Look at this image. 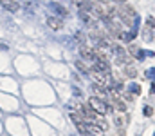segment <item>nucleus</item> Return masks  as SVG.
Segmentation results:
<instances>
[{
	"mask_svg": "<svg viewBox=\"0 0 155 136\" xmlns=\"http://www.w3.org/2000/svg\"><path fill=\"white\" fill-rule=\"evenodd\" d=\"M87 105H88L94 113H97V114H101V116H105V114L110 111L108 102H107L105 98H97V96H90L88 102H87Z\"/></svg>",
	"mask_w": 155,
	"mask_h": 136,
	"instance_id": "f257e3e1",
	"label": "nucleus"
},
{
	"mask_svg": "<svg viewBox=\"0 0 155 136\" xmlns=\"http://www.w3.org/2000/svg\"><path fill=\"white\" fill-rule=\"evenodd\" d=\"M112 105H114V109H116L117 113H121V114L126 113V109H128L126 103L119 98V94H116V92H112Z\"/></svg>",
	"mask_w": 155,
	"mask_h": 136,
	"instance_id": "f03ea898",
	"label": "nucleus"
},
{
	"mask_svg": "<svg viewBox=\"0 0 155 136\" xmlns=\"http://www.w3.org/2000/svg\"><path fill=\"white\" fill-rule=\"evenodd\" d=\"M47 27L52 31H60L63 27V20L58 16H47Z\"/></svg>",
	"mask_w": 155,
	"mask_h": 136,
	"instance_id": "7ed1b4c3",
	"label": "nucleus"
},
{
	"mask_svg": "<svg viewBox=\"0 0 155 136\" xmlns=\"http://www.w3.org/2000/svg\"><path fill=\"white\" fill-rule=\"evenodd\" d=\"M0 5L5 9V11H11V13H16L20 9V4L16 0H0Z\"/></svg>",
	"mask_w": 155,
	"mask_h": 136,
	"instance_id": "20e7f679",
	"label": "nucleus"
},
{
	"mask_svg": "<svg viewBox=\"0 0 155 136\" xmlns=\"http://www.w3.org/2000/svg\"><path fill=\"white\" fill-rule=\"evenodd\" d=\"M79 54H81V60L94 62V49H88L85 44H81V47H79Z\"/></svg>",
	"mask_w": 155,
	"mask_h": 136,
	"instance_id": "39448f33",
	"label": "nucleus"
},
{
	"mask_svg": "<svg viewBox=\"0 0 155 136\" xmlns=\"http://www.w3.org/2000/svg\"><path fill=\"white\" fill-rule=\"evenodd\" d=\"M124 76L126 78H135L137 76V69L134 64H124Z\"/></svg>",
	"mask_w": 155,
	"mask_h": 136,
	"instance_id": "423d86ee",
	"label": "nucleus"
},
{
	"mask_svg": "<svg viewBox=\"0 0 155 136\" xmlns=\"http://www.w3.org/2000/svg\"><path fill=\"white\" fill-rule=\"evenodd\" d=\"M92 89H94V92H97V98H103L108 92V87L107 85H101V84H92Z\"/></svg>",
	"mask_w": 155,
	"mask_h": 136,
	"instance_id": "0eeeda50",
	"label": "nucleus"
},
{
	"mask_svg": "<svg viewBox=\"0 0 155 136\" xmlns=\"http://www.w3.org/2000/svg\"><path fill=\"white\" fill-rule=\"evenodd\" d=\"M116 125H117V129H124V125H126V122H128V118L126 116H121V114H117L116 116Z\"/></svg>",
	"mask_w": 155,
	"mask_h": 136,
	"instance_id": "6e6552de",
	"label": "nucleus"
},
{
	"mask_svg": "<svg viewBox=\"0 0 155 136\" xmlns=\"http://www.w3.org/2000/svg\"><path fill=\"white\" fill-rule=\"evenodd\" d=\"M76 67L81 71V73H83V75H88V73H90V67H87V65H85V62H83L81 58H79V60H76Z\"/></svg>",
	"mask_w": 155,
	"mask_h": 136,
	"instance_id": "1a4fd4ad",
	"label": "nucleus"
},
{
	"mask_svg": "<svg viewBox=\"0 0 155 136\" xmlns=\"http://www.w3.org/2000/svg\"><path fill=\"white\" fill-rule=\"evenodd\" d=\"M71 120H72V124H74L76 127H78V125H81V124H85L79 113H71Z\"/></svg>",
	"mask_w": 155,
	"mask_h": 136,
	"instance_id": "9d476101",
	"label": "nucleus"
},
{
	"mask_svg": "<svg viewBox=\"0 0 155 136\" xmlns=\"http://www.w3.org/2000/svg\"><path fill=\"white\" fill-rule=\"evenodd\" d=\"M128 53H130L132 56H137V58H141V56H143V53L139 51V47H137V45H130V47H128Z\"/></svg>",
	"mask_w": 155,
	"mask_h": 136,
	"instance_id": "9b49d317",
	"label": "nucleus"
},
{
	"mask_svg": "<svg viewBox=\"0 0 155 136\" xmlns=\"http://www.w3.org/2000/svg\"><path fill=\"white\" fill-rule=\"evenodd\" d=\"M112 49H114V53H116L117 56H124V54H126L124 47H123V45H119V44H114V45H112Z\"/></svg>",
	"mask_w": 155,
	"mask_h": 136,
	"instance_id": "f8f14e48",
	"label": "nucleus"
},
{
	"mask_svg": "<svg viewBox=\"0 0 155 136\" xmlns=\"http://www.w3.org/2000/svg\"><path fill=\"white\" fill-rule=\"evenodd\" d=\"M51 5H52V7H54V9H56L60 15H67V13H69V11H67L63 5H60V4H51Z\"/></svg>",
	"mask_w": 155,
	"mask_h": 136,
	"instance_id": "ddd939ff",
	"label": "nucleus"
},
{
	"mask_svg": "<svg viewBox=\"0 0 155 136\" xmlns=\"http://www.w3.org/2000/svg\"><path fill=\"white\" fill-rule=\"evenodd\" d=\"M144 116H152L153 114V109H152V105H144Z\"/></svg>",
	"mask_w": 155,
	"mask_h": 136,
	"instance_id": "4468645a",
	"label": "nucleus"
},
{
	"mask_svg": "<svg viewBox=\"0 0 155 136\" xmlns=\"http://www.w3.org/2000/svg\"><path fill=\"white\" fill-rule=\"evenodd\" d=\"M123 96H124V100H126V102H134V94H130L128 91H124V92H123Z\"/></svg>",
	"mask_w": 155,
	"mask_h": 136,
	"instance_id": "2eb2a0df",
	"label": "nucleus"
},
{
	"mask_svg": "<svg viewBox=\"0 0 155 136\" xmlns=\"http://www.w3.org/2000/svg\"><path fill=\"white\" fill-rule=\"evenodd\" d=\"M146 27H150V29H153V16H150V18L146 20Z\"/></svg>",
	"mask_w": 155,
	"mask_h": 136,
	"instance_id": "dca6fc26",
	"label": "nucleus"
},
{
	"mask_svg": "<svg viewBox=\"0 0 155 136\" xmlns=\"http://www.w3.org/2000/svg\"><path fill=\"white\" fill-rule=\"evenodd\" d=\"M78 40H79V42H81V44H83V42H85V37H83V33H78Z\"/></svg>",
	"mask_w": 155,
	"mask_h": 136,
	"instance_id": "f3484780",
	"label": "nucleus"
},
{
	"mask_svg": "<svg viewBox=\"0 0 155 136\" xmlns=\"http://www.w3.org/2000/svg\"><path fill=\"white\" fill-rule=\"evenodd\" d=\"M99 4H103V5H107V4H110V0H97Z\"/></svg>",
	"mask_w": 155,
	"mask_h": 136,
	"instance_id": "a211bd4d",
	"label": "nucleus"
},
{
	"mask_svg": "<svg viewBox=\"0 0 155 136\" xmlns=\"http://www.w3.org/2000/svg\"><path fill=\"white\" fill-rule=\"evenodd\" d=\"M117 134H119V136H124V129H117Z\"/></svg>",
	"mask_w": 155,
	"mask_h": 136,
	"instance_id": "6ab92c4d",
	"label": "nucleus"
}]
</instances>
